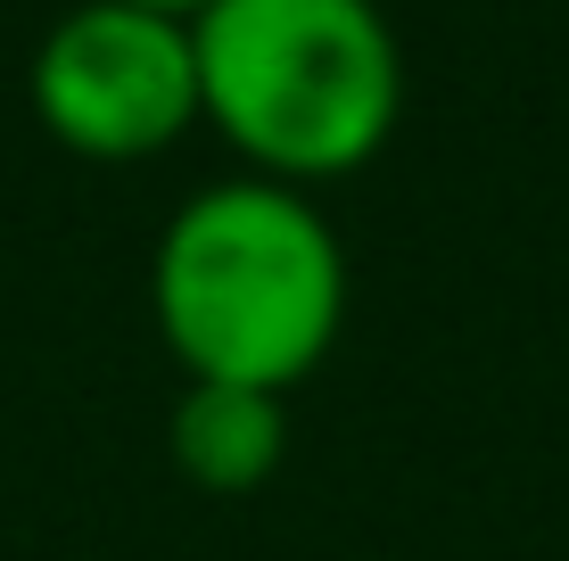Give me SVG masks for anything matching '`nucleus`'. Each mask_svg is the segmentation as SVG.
<instances>
[{"instance_id":"f257e3e1","label":"nucleus","mask_w":569,"mask_h":561,"mask_svg":"<svg viewBox=\"0 0 569 561\" xmlns=\"http://www.w3.org/2000/svg\"><path fill=\"white\" fill-rule=\"evenodd\" d=\"M149 314L190 380L281 397L347 331V248L306 190L207 182L157 231Z\"/></svg>"},{"instance_id":"f03ea898","label":"nucleus","mask_w":569,"mask_h":561,"mask_svg":"<svg viewBox=\"0 0 569 561\" xmlns=\"http://www.w3.org/2000/svg\"><path fill=\"white\" fill-rule=\"evenodd\" d=\"M190 58L199 124L281 190L371 166L405 116V50L380 0H207Z\"/></svg>"},{"instance_id":"7ed1b4c3","label":"nucleus","mask_w":569,"mask_h":561,"mask_svg":"<svg viewBox=\"0 0 569 561\" xmlns=\"http://www.w3.org/2000/svg\"><path fill=\"white\" fill-rule=\"evenodd\" d=\"M33 116L91 166H141L199 124V58L182 17L74 0L33 50Z\"/></svg>"},{"instance_id":"39448f33","label":"nucleus","mask_w":569,"mask_h":561,"mask_svg":"<svg viewBox=\"0 0 569 561\" xmlns=\"http://www.w3.org/2000/svg\"><path fill=\"white\" fill-rule=\"evenodd\" d=\"M132 9H157V17H182V26H190V17H199L207 0H132Z\"/></svg>"},{"instance_id":"20e7f679","label":"nucleus","mask_w":569,"mask_h":561,"mask_svg":"<svg viewBox=\"0 0 569 561\" xmlns=\"http://www.w3.org/2000/svg\"><path fill=\"white\" fill-rule=\"evenodd\" d=\"M173 471L207 495H257L289 454V413L281 397L264 389H214V380H190L182 404L166 421Z\"/></svg>"}]
</instances>
